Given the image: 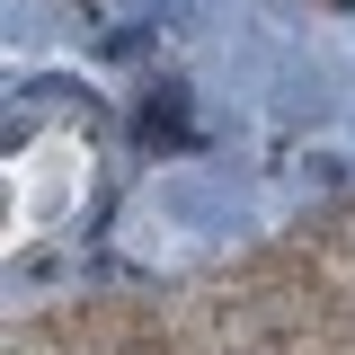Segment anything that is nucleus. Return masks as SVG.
<instances>
[{
  "mask_svg": "<svg viewBox=\"0 0 355 355\" xmlns=\"http://www.w3.org/2000/svg\"><path fill=\"white\" fill-rule=\"evenodd\" d=\"M142 151H169V133L187 142V89H151V116H142Z\"/></svg>",
  "mask_w": 355,
  "mask_h": 355,
  "instance_id": "obj_1",
  "label": "nucleus"
}]
</instances>
